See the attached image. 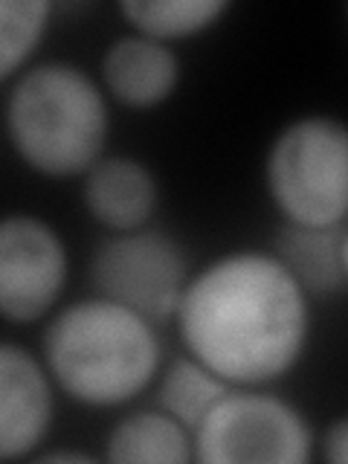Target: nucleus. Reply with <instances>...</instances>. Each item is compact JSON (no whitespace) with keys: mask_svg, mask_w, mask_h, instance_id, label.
<instances>
[{"mask_svg":"<svg viewBox=\"0 0 348 464\" xmlns=\"http://www.w3.org/2000/svg\"><path fill=\"white\" fill-rule=\"evenodd\" d=\"M227 12L224 0H125L122 14L137 35L154 41L192 38Z\"/></svg>","mask_w":348,"mask_h":464,"instance_id":"nucleus-14","label":"nucleus"},{"mask_svg":"<svg viewBox=\"0 0 348 464\" xmlns=\"http://www.w3.org/2000/svg\"><path fill=\"white\" fill-rule=\"evenodd\" d=\"M6 134L14 154L47 178L87 174L108 140L105 93L76 64H38L6 99Z\"/></svg>","mask_w":348,"mask_h":464,"instance_id":"nucleus-3","label":"nucleus"},{"mask_svg":"<svg viewBox=\"0 0 348 464\" xmlns=\"http://www.w3.org/2000/svg\"><path fill=\"white\" fill-rule=\"evenodd\" d=\"M44 461H91V459L82 453H47Z\"/></svg>","mask_w":348,"mask_h":464,"instance_id":"nucleus-17","label":"nucleus"},{"mask_svg":"<svg viewBox=\"0 0 348 464\" xmlns=\"http://www.w3.org/2000/svg\"><path fill=\"white\" fill-rule=\"evenodd\" d=\"M311 447V427L296 406L236 386L192 430V456L203 464H304Z\"/></svg>","mask_w":348,"mask_h":464,"instance_id":"nucleus-5","label":"nucleus"},{"mask_svg":"<svg viewBox=\"0 0 348 464\" xmlns=\"http://www.w3.org/2000/svg\"><path fill=\"white\" fill-rule=\"evenodd\" d=\"M44 357L64 395L84 406L134 401L160 369L154 323L105 296L67 304L44 334Z\"/></svg>","mask_w":348,"mask_h":464,"instance_id":"nucleus-2","label":"nucleus"},{"mask_svg":"<svg viewBox=\"0 0 348 464\" xmlns=\"http://www.w3.org/2000/svg\"><path fill=\"white\" fill-rule=\"evenodd\" d=\"M325 459L334 464H345L348 459V427L343 418L325 432Z\"/></svg>","mask_w":348,"mask_h":464,"instance_id":"nucleus-16","label":"nucleus"},{"mask_svg":"<svg viewBox=\"0 0 348 464\" xmlns=\"http://www.w3.org/2000/svg\"><path fill=\"white\" fill-rule=\"evenodd\" d=\"M50 6L41 0H0V82L18 70L47 29Z\"/></svg>","mask_w":348,"mask_h":464,"instance_id":"nucleus-15","label":"nucleus"},{"mask_svg":"<svg viewBox=\"0 0 348 464\" xmlns=\"http://www.w3.org/2000/svg\"><path fill=\"white\" fill-rule=\"evenodd\" d=\"M67 282V246L41 218H0V316L35 323L55 308Z\"/></svg>","mask_w":348,"mask_h":464,"instance_id":"nucleus-7","label":"nucleus"},{"mask_svg":"<svg viewBox=\"0 0 348 464\" xmlns=\"http://www.w3.org/2000/svg\"><path fill=\"white\" fill-rule=\"evenodd\" d=\"M276 258L294 276L304 294L334 296L348 285V238L340 227L285 224L276 238Z\"/></svg>","mask_w":348,"mask_h":464,"instance_id":"nucleus-11","label":"nucleus"},{"mask_svg":"<svg viewBox=\"0 0 348 464\" xmlns=\"http://www.w3.org/2000/svg\"><path fill=\"white\" fill-rule=\"evenodd\" d=\"M102 79L108 93L128 108H154L180 82V62L163 41L122 35L105 50Z\"/></svg>","mask_w":348,"mask_h":464,"instance_id":"nucleus-9","label":"nucleus"},{"mask_svg":"<svg viewBox=\"0 0 348 464\" xmlns=\"http://www.w3.org/2000/svg\"><path fill=\"white\" fill-rule=\"evenodd\" d=\"M232 386L221 381L215 372H209L200 360L178 357L169 362V369L160 377V389H157V403L166 415H171L180 427L192 430L200 424V418L207 415L212 406L221 401Z\"/></svg>","mask_w":348,"mask_h":464,"instance_id":"nucleus-13","label":"nucleus"},{"mask_svg":"<svg viewBox=\"0 0 348 464\" xmlns=\"http://www.w3.org/2000/svg\"><path fill=\"white\" fill-rule=\"evenodd\" d=\"M174 319L188 354L229 386L287 374L308 343V294L273 253H227L188 276Z\"/></svg>","mask_w":348,"mask_h":464,"instance_id":"nucleus-1","label":"nucleus"},{"mask_svg":"<svg viewBox=\"0 0 348 464\" xmlns=\"http://www.w3.org/2000/svg\"><path fill=\"white\" fill-rule=\"evenodd\" d=\"M84 207L111 232L149 224L157 209V180L134 157H108L84 174Z\"/></svg>","mask_w":348,"mask_h":464,"instance_id":"nucleus-10","label":"nucleus"},{"mask_svg":"<svg viewBox=\"0 0 348 464\" xmlns=\"http://www.w3.org/2000/svg\"><path fill=\"white\" fill-rule=\"evenodd\" d=\"M105 459L120 464H183L192 459V435L163 410L134 412L111 430Z\"/></svg>","mask_w":348,"mask_h":464,"instance_id":"nucleus-12","label":"nucleus"},{"mask_svg":"<svg viewBox=\"0 0 348 464\" xmlns=\"http://www.w3.org/2000/svg\"><path fill=\"white\" fill-rule=\"evenodd\" d=\"M267 192L285 224L340 227L348 215V134L331 116L290 122L267 151Z\"/></svg>","mask_w":348,"mask_h":464,"instance_id":"nucleus-4","label":"nucleus"},{"mask_svg":"<svg viewBox=\"0 0 348 464\" xmlns=\"http://www.w3.org/2000/svg\"><path fill=\"white\" fill-rule=\"evenodd\" d=\"M91 276L99 296L157 325L178 311L188 282V265L183 246L171 236L140 227L113 232L108 241H102L91 261Z\"/></svg>","mask_w":348,"mask_h":464,"instance_id":"nucleus-6","label":"nucleus"},{"mask_svg":"<svg viewBox=\"0 0 348 464\" xmlns=\"http://www.w3.org/2000/svg\"><path fill=\"white\" fill-rule=\"evenodd\" d=\"M53 420V386L41 362L0 343V461L21 459L44 441Z\"/></svg>","mask_w":348,"mask_h":464,"instance_id":"nucleus-8","label":"nucleus"}]
</instances>
